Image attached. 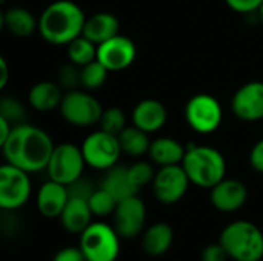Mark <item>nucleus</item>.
Listing matches in <instances>:
<instances>
[{"label": "nucleus", "mask_w": 263, "mask_h": 261, "mask_svg": "<svg viewBox=\"0 0 263 261\" xmlns=\"http://www.w3.org/2000/svg\"><path fill=\"white\" fill-rule=\"evenodd\" d=\"M0 146L6 163L29 174L46 169L55 148L49 134L28 123L15 125Z\"/></svg>", "instance_id": "obj_1"}, {"label": "nucleus", "mask_w": 263, "mask_h": 261, "mask_svg": "<svg viewBox=\"0 0 263 261\" xmlns=\"http://www.w3.org/2000/svg\"><path fill=\"white\" fill-rule=\"evenodd\" d=\"M86 15L72 0H55L49 3L39 17V32L51 45H68L80 37Z\"/></svg>", "instance_id": "obj_2"}, {"label": "nucleus", "mask_w": 263, "mask_h": 261, "mask_svg": "<svg viewBox=\"0 0 263 261\" xmlns=\"http://www.w3.org/2000/svg\"><path fill=\"white\" fill-rule=\"evenodd\" d=\"M182 166L190 182L199 188L211 189L225 178V157L213 146L194 145L186 148Z\"/></svg>", "instance_id": "obj_3"}, {"label": "nucleus", "mask_w": 263, "mask_h": 261, "mask_svg": "<svg viewBox=\"0 0 263 261\" xmlns=\"http://www.w3.org/2000/svg\"><path fill=\"white\" fill-rule=\"evenodd\" d=\"M219 243L228 257L236 261H260L263 258V232L251 222L230 223L220 234Z\"/></svg>", "instance_id": "obj_4"}, {"label": "nucleus", "mask_w": 263, "mask_h": 261, "mask_svg": "<svg viewBox=\"0 0 263 261\" xmlns=\"http://www.w3.org/2000/svg\"><path fill=\"white\" fill-rule=\"evenodd\" d=\"M86 261H116L120 252V235L106 223H91L80 234V245Z\"/></svg>", "instance_id": "obj_5"}, {"label": "nucleus", "mask_w": 263, "mask_h": 261, "mask_svg": "<svg viewBox=\"0 0 263 261\" xmlns=\"http://www.w3.org/2000/svg\"><path fill=\"white\" fill-rule=\"evenodd\" d=\"M59 111L66 123L79 128H86L99 123L103 114V108L99 100L86 89L68 91L62 98Z\"/></svg>", "instance_id": "obj_6"}, {"label": "nucleus", "mask_w": 263, "mask_h": 261, "mask_svg": "<svg viewBox=\"0 0 263 261\" xmlns=\"http://www.w3.org/2000/svg\"><path fill=\"white\" fill-rule=\"evenodd\" d=\"M80 148L86 165L99 171H108L109 168L116 166L120 154L123 152L119 137L103 129L91 132L83 140Z\"/></svg>", "instance_id": "obj_7"}, {"label": "nucleus", "mask_w": 263, "mask_h": 261, "mask_svg": "<svg viewBox=\"0 0 263 261\" xmlns=\"http://www.w3.org/2000/svg\"><path fill=\"white\" fill-rule=\"evenodd\" d=\"M85 165L86 162L82 148L72 143H62L54 148L46 166V172L49 175V180L68 186L82 177Z\"/></svg>", "instance_id": "obj_8"}, {"label": "nucleus", "mask_w": 263, "mask_h": 261, "mask_svg": "<svg viewBox=\"0 0 263 261\" xmlns=\"http://www.w3.org/2000/svg\"><path fill=\"white\" fill-rule=\"evenodd\" d=\"M185 118L193 131L211 134L222 125L223 111L216 97L210 94H196L185 106Z\"/></svg>", "instance_id": "obj_9"}, {"label": "nucleus", "mask_w": 263, "mask_h": 261, "mask_svg": "<svg viewBox=\"0 0 263 261\" xmlns=\"http://www.w3.org/2000/svg\"><path fill=\"white\" fill-rule=\"evenodd\" d=\"M29 172L9 163L0 168V208L3 211L20 209L31 195Z\"/></svg>", "instance_id": "obj_10"}, {"label": "nucleus", "mask_w": 263, "mask_h": 261, "mask_svg": "<svg viewBox=\"0 0 263 261\" xmlns=\"http://www.w3.org/2000/svg\"><path fill=\"white\" fill-rule=\"evenodd\" d=\"M190 185L191 182L182 165L160 166L153 180V191L160 203L174 205L185 197Z\"/></svg>", "instance_id": "obj_11"}, {"label": "nucleus", "mask_w": 263, "mask_h": 261, "mask_svg": "<svg viewBox=\"0 0 263 261\" xmlns=\"http://www.w3.org/2000/svg\"><path fill=\"white\" fill-rule=\"evenodd\" d=\"M137 57L136 43L126 35H114L112 38L97 46V60L108 68L109 72H117L129 68Z\"/></svg>", "instance_id": "obj_12"}, {"label": "nucleus", "mask_w": 263, "mask_h": 261, "mask_svg": "<svg viewBox=\"0 0 263 261\" xmlns=\"http://www.w3.org/2000/svg\"><path fill=\"white\" fill-rule=\"evenodd\" d=\"M145 220L146 208L137 195L117 203V208L114 211V228L120 237L133 238L139 235L145 228Z\"/></svg>", "instance_id": "obj_13"}, {"label": "nucleus", "mask_w": 263, "mask_h": 261, "mask_svg": "<svg viewBox=\"0 0 263 261\" xmlns=\"http://www.w3.org/2000/svg\"><path fill=\"white\" fill-rule=\"evenodd\" d=\"M234 115L243 122H257L263 118V82L242 85L231 98Z\"/></svg>", "instance_id": "obj_14"}, {"label": "nucleus", "mask_w": 263, "mask_h": 261, "mask_svg": "<svg viewBox=\"0 0 263 261\" xmlns=\"http://www.w3.org/2000/svg\"><path fill=\"white\" fill-rule=\"evenodd\" d=\"M248 198L247 186L236 178H223L211 188V203L220 212L239 211Z\"/></svg>", "instance_id": "obj_15"}, {"label": "nucleus", "mask_w": 263, "mask_h": 261, "mask_svg": "<svg viewBox=\"0 0 263 261\" xmlns=\"http://www.w3.org/2000/svg\"><path fill=\"white\" fill-rule=\"evenodd\" d=\"M166 118H168V115H166V109H165L163 103H160L156 98L140 100L134 106L133 114H131L133 125L148 134L160 131L165 126Z\"/></svg>", "instance_id": "obj_16"}, {"label": "nucleus", "mask_w": 263, "mask_h": 261, "mask_svg": "<svg viewBox=\"0 0 263 261\" xmlns=\"http://www.w3.org/2000/svg\"><path fill=\"white\" fill-rule=\"evenodd\" d=\"M69 200L68 186L59 182L49 180L43 183L37 192V208L43 217L55 218L60 217Z\"/></svg>", "instance_id": "obj_17"}, {"label": "nucleus", "mask_w": 263, "mask_h": 261, "mask_svg": "<svg viewBox=\"0 0 263 261\" xmlns=\"http://www.w3.org/2000/svg\"><path fill=\"white\" fill-rule=\"evenodd\" d=\"M119 28H120V23L114 14L96 12V14L86 17L82 35H85L86 38H89L91 42H94L99 46L100 43L117 35Z\"/></svg>", "instance_id": "obj_18"}, {"label": "nucleus", "mask_w": 263, "mask_h": 261, "mask_svg": "<svg viewBox=\"0 0 263 261\" xmlns=\"http://www.w3.org/2000/svg\"><path fill=\"white\" fill-rule=\"evenodd\" d=\"M92 211L89 208L88 200L85 198H77V197H69L60 220L63 228L71 232V234H82L92 222Z\"/></svg>", "instance_id": "obj_19"}, {"label": "nucleus", "mask_w": 263, "mask_h": 261, "mask_svg": "<svg viewBox=\"0 0 263 261\" xmlns=\"http://www.w3.org/2000/svg\"><path fill=\"white\" fill-rule=\"evenodd\" d=\"M100 188L108 191L117 202H122L125 198H129L133 195H137L139 188L133 183L128 168L125 166H112L106 171Z\"/></svg>", "instance_id": "obj_20"}, {"label": "nucleus", "mask_w": 263, "mask_h": 261, "mask_svg": "<svg viewBox=\"0 0 263 261\" xmlns=\"http://www.w3.org/2000/svg\"><path fill=\"white\" fill-rule=\"evenodd\" d=\"M62 86L52 82H39L35 83L28 94V102L32 109L40 112H48L60 106L63 94Z\"/></svg>", "instance_id": "obj_21"}, {"label": "nucleus", "mask_w": 263, "mask_h": 261, "mask_svg": "<svg viewBox=\"0 0 263 261\" xmlns=\"http://www.w3.org/2000/svg\"><path fill=\"white\" fill-rule=\"evenodd\" d=\"M173 242H174L173 228L168 223H154L145 231L142 248L145 254H148L149 257H162L170 251Z\"/></svg>", "instance_id": "obj_22"}, {"label": "nucleus", "mask_w": 263, "mask_h": 261, "mask_svg": "<svg viewBox=\"0 0 263 261\" xmlns=\"http://www.w3.org/2000/svg\"><path fill=\"white\" fill-rule=\"evenodd\" d=\"M186 148H183L177 140L170 137H159L151 142L148 155L159 166L182 165Z\"/></svg>", "instance_id": "obj_23"}, {"label": "nucleus", "mask_w": 263, "mask_h": 261, "mask_svg": "<svg viewBox=\"0 0 263 261\" xmlns=\"http://www.w3.org/2000/svg\"><path fill=\"white\" fill-rule=\"evenodd\" d=\"M2 25L9 34L22 38L29 37L35 29H39V20H35L32 12L18 6L9 8L2 14Z\"/></svg>", "instance_id": "obj_24"}, {"label": "nucleus", "mask_w": 263, "mask_h": 261, "mask_svg": "<svg viewBox=\"0 0 263 261\" xmlns=\"http://www.w3.org/2000/svg\"><path fill=\"white\" fill-rule=\"evenodd\" d=\"M149 134L142 131L137 126H126L117 137L122 146V151L131 157H140L148 154L151 142H149Z\"/></svg>", "instance_id": "obj_25"}, {"label": "nucleus", "mask_w": 263, "mask_h": 261, "mask_svg": "<svg viewBox=\"0 0 263 261\" xmlns=\"http://www.w3.org/2000/svg\"><path fill=\"white\" fill-rule=\"evenodd\" d=\"M68 46V60L79 68L94 62L97 58V45L86 38L85 35H80L74 38Z\"/></svg>", "instance_id": "obj_26"}, {"label": "nucleus", "mask_w": 263, "mask_h": 261, "mask_svg": "<svg viewBox=\"0 0 263 261\" xmlns=\"http://www.w3.org/2000/svg\"><path fill=\"white\" fill-rule=\"evenodd\" d=\"M108 68L103 66L97 58L80 68V86L86 91H94L103 86L108 77Z\"/></svg>", "instance_id": "obj_27"}, {"label": "nucleus", "mask_w": 263, "mask_h": 261, "mask_svg": "<svg viewBox=\"0 0 263 261\" xmlns=\"http://www.w3.org/2000/svg\"><path fill=\"white\" fill-rule=\"evenodd\" d=\"M88 203H89V208H91V211H92L94 215H97V217H106L109 214H114L119 202L108 191H105L103 188L99 186V189H96L92 192V195L89 197Z\"/></svg>", "instance_id": "obj_28"}, {"label": "nucleus", "mask_w": 263, "mask_h": 261, "mask_svg": "<svg viewBox=\"0 0 263 261\" xmlns=\"http://www.w3.org/2000/svg\"><path fill=\"white\" fill-rule=\"evenodd\" d=\"M99 125H100V129H103L109 134H114V135H119L128 126L125 112L117 106L103 109V114L100 117Z\"/></svg>", "instance_id": "obj_29"}, {"label": "nucleus", "mask_w": 263, "mask_h": 261, "mask_svg": "<svg viewBox=\"0 0 263 261\" xmlns=\"http://www.w3.org/2000/svg\"><path fill=\"white\" fill-rule=\"evenodd\" d=\"M0 117L6 118L11 122L14 126L23 123L26 117V109L25 106L14 97H3L0 100Z\"/></svg>", "instance_id": "obj_30"}, {"label": "nucleus", "mask_w": 263, "mask_h": 261, "mask_svg": "<svg viewBox=\"0 0 263 261\" xmlns=\"http://www.w3.org/2000/svg\"><path fill=\"white\" fill-rule=\"evenodd\" d=\"M128 172H129V177L133 180V183L140 189L142 186L148 185V183H153L154 180V169L149 163H145V162H137L134 163L133 166L128 168Z\"/></svg>", "instance_id": "obj_31"}, {"label": "nucleus", "mask_w": 263, "mask_h": 261, "mask_svg": "<svg viewBox=\"0 0 263 261\" xmlns=\"http://www.w3.org/2000/svg\"><path fill=\"white\" fill-rule=\"evenodd\" d=\"M59 85L63 89H76V86L80 85V68L71 62L65 63L59 69Z\"/></svg>", "instance_id": "obj_32"}, {"label": "nucleus", "mask_w": 263, "mask_h": 261, "mask_svg": "<svg viewBox=\"0 0 263 261\" xmlns=\"http://www.w3.org/2000/svg\"><path fill=\"white\" fill-rule=\"evenodd\" d=\"M94 191H96V188L92 186V183H91L89 180H85L83 177H80V178L76 180L74 183L68 185L69 197H77V198L89 200V197L92 195Z\"/></svg>", "instance_id": "obj_33"}, {"label": "nucleus", "mask_w": 263, "mask_h": 261, "mask_svg": "<svg viewBox=\"0 0 263 261\" xmlns=\"http://www.w3.org/2000/svg\"><path fill=\"white\" fill-rule=\"evenodd\" d=\"M227 5L240 14H250V12H259L263 6V0H225Z\"/></svg>", "instance_id": "obj_34"}, {"label": "nucleus", "mask_w": 263, "mask_h": 261, "mask_svg": "<svg viewBox=\"0 0 263 261\" xmlns=\"http://www.w3.org/2000/svg\"><path fill=\"white\" fill-rule=\"evenodd\" d=\"M230 258L227 251L220 243L217 245H210L203 249L202 252V261H227Z\"/></svg>", "instance_id": "obj_35"}, {"label": "nucleus", "mask_w": 263, "mask_h": 261, "mask_svg": "<svg viewBox=\"0 0 263 261\" xmlns=\"http://www.w3.org/2000/svg\"><path fill=\"white\" fill-rule=\"evenodd\" d=\"M52 261H86L80 248H63L60 249Z\"/></svg>", "instance_id": "obj_36"}, {"label": "nucleus", "mask_w": 263, "mask_h": 261, "mask_svg": "<svg viewBox=\"0 0 263 261\" xmlns=\"http://www.w3.org/2000/svg\"><path fill=\"white\" fill-rule=\"evenodd\" d=\"M250 163L254 171L263 174V138L253 146L250 152Z\"/></svg>", "instance_id": "obj_37"}, {"label": "nucleus", "mask_w": 263, "mask_h": 261, "mask_svg": "<svg viewBox=\"0 0 263 261\" xmlns=\"http://www.w3.org/2000/svg\"><path fill=\"white\" fill-rule=\"evenodd\" d=\"M12 128H14V125H12L11 122H8L6 118L0 117V145H2L8 137H9V134H11Z\"/></svg>", "instance_id": "obj_38"}, {"label": "nucleus", "mask_w": 263, "mask_h": 261, "mask_svg": "<svg viewBox=\"0 0 263 261\" xmlns=\"http://www.w3.org/2000/svg\"><path fill=\"white\" fill-rule=\"evenodd\" d=\"M0 89H3L5 86H6V83H8V80H9V69H8V63H6V60L2 57L0 58Z\"/></svg>", "instance_id": "obj_39"}, {"label": "nucleus", "mask_w": 263, "mask_h": 261, "mask_svg": "<svg viewBox=\"0 0 263 261\" xmlns=\"http://www.w3.org/2000/svg\"><path fill=\"white\" fill-rule=\"evenodd\" d=\"M259 18H260V23L263 25V6L259 9Z\"/></svg>", "instance_id": "obj_40"}]
</instances>
